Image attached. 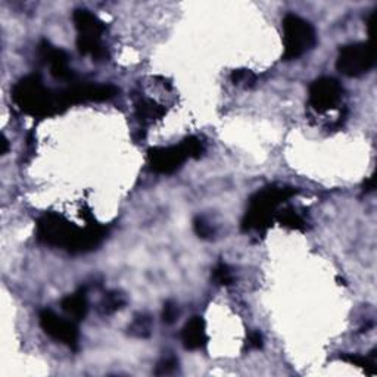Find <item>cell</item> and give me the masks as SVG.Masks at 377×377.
<instances>
[{"label":"cell","instance_id":"1","mask_svg":"<svg viewBox=\"0 0 377 377\" xmlns=\"http://www.w3.org/2000/svg\"><path fill=\"white\" fill-rule=\"evenodd\" d=\"M36 236L44 245L64 248L71 254H82L93 250L104 242L107 228L98 223H87L84 228H80L61 214L46 212L37 220Z\"/></svg>","mask_w":377,"mask_h":377},{"label":"cell","instance_id":"2","mask_svg":"<svg viewBox=\"0 0 377 377\" xmlns=\"http://www.w3.org/2000/svg\"><path fill=\"white\" fill-rule=\"evenodd\" d=\"M15 105L34 118H48L59 113L64 108L61 95L44 87L42 78L36 74L21 78L12 89Z\"/></svg>","mask_w":377,"mask_h":377},{"label":"cell","instance_id":"3","mask_svg":"<svg viewBox=\"0 0 377 377\" xmlns=\"http://www.w3.org/2000/svg\"><path fill=\"white\" fill-rule=\"evenodd\" d=\"M293 195H296V189L289 186L271 185L258 190L249 199V207L242 221V230L246 233L266 232L271 224L273 217L276 215L277 208Z\"/></svg>","mask_w":377,"mask_h":377},{"label":"cell","instance_id":"4","mask_svg":"<svg viewBox=\"0 0 377 377\" xmlns=\"http://www.w3.org/2000/svg\"><path fill=\"white\" fill-rule=\"evenodd\" d=\"M203 154V145L195 136L186 137L180 145L152 147L147 151V164L156 174H173L187 159H198Z\"/></svg>","mask_w":377,"mask_h":377},{"label":"cell","instance_id":"5","mask_svg":"<svg viewBox=\"0 0 377 377\" xmlns=\"http://www.w3.org/2000/svg\"><path fill=\"white\" fill-rule=\"evenodd\" d=\"M283 27V59L293 61L310 52L317 44V33L304 18L288 14L282 21Z\"/></svg>","mask_w":377,"mask_h":377},{"label":"cell","instance_id":"6","mask_svg":"<svg viewBox=\"0 0 377 377\" xmlns=\"http://www.w3.org/2000/svg\"><path fill=\"white\" fill-rule=\"evenodd\" d=\"M77 28V48L78 52L93 59H102L107 56V50L102 43V36L107 30L105 24L95 14L87 9H77L73 15Z\"/></svg>","mask_w":377,"mask_h":377},{"label":"cell","instance_id":"7","mask_svg":"<svg viewBox=\"0 0 377 377\" xmlns=\"http://www.w3.org/2000/svg\"><path fill=\"white\" fill-rule=\"evenodd\" d=\"M376 62L373 43H352L339 50L336 68L347 77H360L367 74Z\"/></svg>","mask_w":377,"mask_h":377},{"label":"cell","instance_id":"8","mask_svg":"<svg viewBox=\"0 0 377 377\" xmlns=\"http://www.w3.org/2000/svg\"><path fill=\"white\" fill-rule=\"evenodd\" d=\"M344 89L333 77H320L314 80L308 90V102L315 112H327L335 109L342 100Z\"/></svg>","mask_w":377,"mask_h":377},{"label":"cell","instance_id":"9","mask_svg":"<svg viewBox=\"0 0 377 377\" xmlns=\"http://www.w3.org/2000/svg\"><path fill=\"white\" fill-rule=\"evenodd\" d=\"M39 322L43 332L52 339L61 342L71 349H78L80 332L75 324V320H66L55 314L52 310L40 311Z\"/></svg>","mask_w":377,"mask_h":377},{"label":"cell","instance_id":"10","mask_svg":"<svg viewBox=\"0 0 377 377\" xmlns=\"http://www.w3.org/2000/svg\"><path fill=\"white\" fill-rule=\"evenodd\" d=\"M64 108L82 104V102H102L109 100L118 93V89L112 84H84L73 86L66 90L59 91Z\"/></svg>","mask_w":377,"mask_h":377},{"label":"cell","instance_id":"11","mask_svg":"<svg viewBox=\"0 0 377 377\" xmlns=\"http://www.w3.org/2000/svg\"><path fill=\"white\" fill-rule=\"evenodd\" d=\"M39 52L42 59L46 64H49L50 73L55 78L71 80L74 77L73 70H70V66H68V55L65 50L55 48L49 42L43 40L39 46Z\"/></svg>","mask_w":377,"mask_h":377},{"label":"cell","instance_id":"12","mask_svg":"<svg viewBox=\"0 0 377 377\" xmlns=\"http://www.w3.org/2000/svg\"><path fill=\"white\" fill-rule=\"evenodd\" d=\"M183 347L189 351H196L207 347L208 335L205 320L199 315L192 317L181 330Z\"/></svg>","mask_w":377,"mask_h":377},{"label":"cell","instance_id":"13","mask_svg":"<svg viewBox=\"0 0 377 377\" xmlns=\"http://www.w3.org/2000/svg\"><path fill=\"white\" fill-rule=\"evenodd\" d=\"M134 107H136V116L142 124L154 122L155 120L163 118L167 112V109L163 105H159L155 100L143 98V96L136 99Z\"/></svg>","mask_w":377,"mask_h":377},{"label":"cell","instance_id":"14","mask_svg":"<svg viewBox=\"0 0 377 377\" xmlns=\"http://www.w3.org/2000/svg\"><path fill=\"white\" fill-rule=\"evenodd\" d=\"M61 306L68 315L73 317V320H75V322L84 320L89 311V304H87L84 291H78L73 295H68L66 298L62 300Z\"/></svg>","mask_w":377,"mask_h":377},{"label":"cell","instance_id":"15","mask_svg":"<svg viewBox=\"0 0 377 377\" xmlns=\"http://www.w3.org/2000/svg\"><path fill=\"white\" fill-rule=\"evenodd\" d=\"M125 302H127V300H125V295H122L121 292L118 291L108 292L107 295H104V298H102V301L99 302V311L104 315L113 314L118 310H121V308L125 305Z\"/></svg>","mask_w":377,"mask_h":377},{"label":"cell","instance_id":"16","mask_svg":"<svg viewBox=\"0 0 377 377\" xmlns=\"http://www.w3.org/2000/svg\"><path fill=\"white\" fill-rule=\"evenodd\" d=\"M129 333L134 338H147L152 333V318L147 314H137L129 326Z\"/></svg>","mask_w":377,"mask_h":377},{"label":"cell","instance_id":"17","mask_svg":"<svg viewBox=\"0 0 377 377\" xmlns=\"http://www.w3.org/2000/svg\"><path fill=\"white\" fill-rule=\"evenodd\" d=\"M376 349L371 352V356L364 357L357 356V353H345V356H340V360H344L349 364L357 365V367L364 369L369 374H374V365H376Z\"/></svg>","mask_w":377,"mask_h":377},{"label":"cell","instance_id":"18","mask_svg":"<svg viewBox=\"0 0 377 377\" xmlns=\"http://www.w3.org/2000/svg\"><path fill=\"white\" fill-rule=\"evenodd\" d=\"M212 280L219 286H230L235 282V276L232 268L228 267L226 262H219L212 270Z\"/></svg>","mask_w":377,"mask_h":377},{"label":"cell","instance_id":"19","mask_svg":"<svg viewBox=\"0 0 377 377\" xmlns=\"http://www.w3.org/2000/svg\"><path fill=\"white\" fill-rule=\"evenodd\" d=\"M279 221L282 223V226H286L289 228H293V230H304V228H305L304 219L292 208L283 210L279 214Z\"/></svg>","mask_w":377,"mask_h":377},{"label":"cell","instance_id":"20","mask_svg":"<svg viewBox=\"0 0 377 377\" xmlns=\"http://www.w3.org/2000/svg\"><path fill=\"white\" fill-rule=\"evenodd\" d=\"M257 74L250 70H235L232 73V82L235 86L239 87H252L257 83Z\"/></svg>","mask_w":377,"mask_h":377},{"label":"cell","instance_id":"21","mask_svg":"<svg viewBox=\"0 0 377 377\" xmlns=\"http://www.w3.org/2000/svg\"><path fill=\"white\" fill-rule=\"evenodd\" d=\"M177 369H178V360L173 356H169V357H164L161 361L156 364L155 374L156 376H168V374L176 373Z\"/></svg>","mask_w":377,"mask_h":377},{"label":"cell","instance_id":"22","mask_svg":"<svg viewBox=\"0 0 377 377\" xmlns=\"http://www.w3.org/2000/svg\"><path fill=\"white\" fill-rule=\"evenodd\" d=\"M178 318V306L174 301H167L163 308V322L165 324H173Z\"/></svg>","mask_w":377,"mask_h":377},{"label":"cell","instance_id":"23","mask_svg":"<svg viewBox=\"0 0 377 377\" xmlns=\"http://www.w3.org/2000/svg\"><path fill=\"white\" fill-rule=\"evenodd\" d=\"M193 228H195V233L202 239H211L214 235V228L202 217H196L195 221H193Z\"/></svg>","mask_w":377,"mask_h":377},{"label":"cell","instance_id":"24","mask_svg":"<svg viewBox=\"0 0 377 377\" xmlns=\"http://www.w3.org/2000/svg\"><path fill=\"white\" fill-rule=\"evenodd\" d=\"M264 345V339H262L261 332H250L248 336V348L249 349H261Z\"/></svg>","mask_w":377,"mask_h":377},{"label":"cell","instance_id":"25","mask_svg":"<svg viewBox=\"0 0 377 377\" xmlns=\"http://www.w3.org/2000/svg\"><path fill=\"white\" fill-rule=\"evenodd\" d=\"M374 181H376V177H374V176H371V177L367 180V181L364 183V190H365V192H373V190H374V187H376Z\"/></svg>","mask_w":377,"mask_h":377},{"label":"cell","instance_id":"26","mask_svg":"<svg viewBox=\"0 0 377 377\" xmlns=\"http://www.w3.org/2000/svg\"><path fill=\"white\" fill-rule=\"evenodd\" d=\"M0 145H2V149H0V154L2 155H6L8 149H9V142L5 136H2V142H0Z\"/></svg>","mask_w":377,"mask_h":377}]
</instances>
